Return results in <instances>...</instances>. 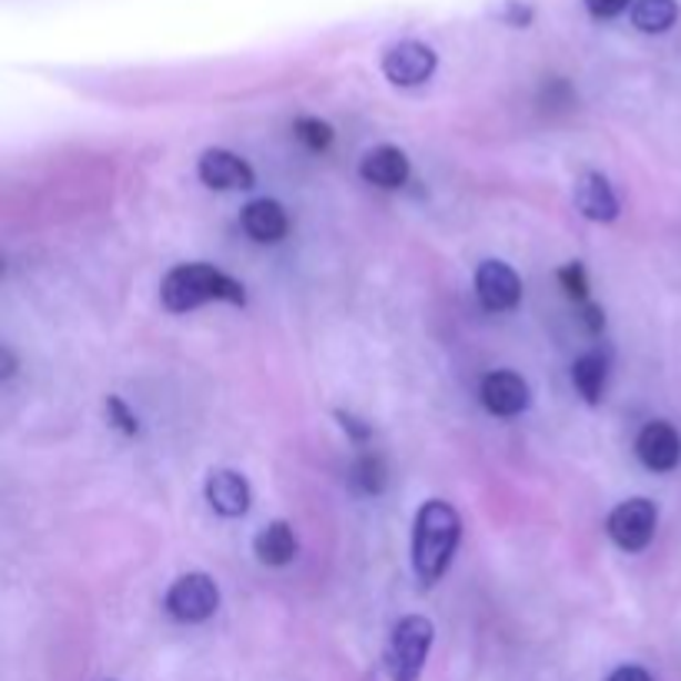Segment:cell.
<instances>
[{
  "instance_id": "obj_1",
  "label": "cell",
  "mask_w": 681,
  "mask_h": 681,
  "mask_svg": "<svg viewBox=\"0 0 681 681\" xmlns=\"http://www.w3.org/2000/svg\"><path fill=\"white\" fill-rule=\"evenodd\" d=\"M463 539V519L459 512L443 502V499H429L413 522V569L419 576L423 586H436L446 569L456 559Z\"/></svg>"
},
{
  "instance_id": "obj_17",
  "label": "cell",
  "mask_w": 681,
  "mask_h": 681,
  "mask_svg": "<svg viewBox=\"0 0 681 681\" xmlns=\"http://www.w3.org/2000/svg\"><path fill=\"white\" fill-rule=\"evenodd\" d=\"M679 20V0H636L632 23L642 33H665Z\"/></svg>"
},
{
  "instance_id": "obj_24",
  "label": "cell",
  "mask_w": 681,
  "mask_h": 681,
  "mask_svg": "<svg viewBox=\"0 0 681 681\" xmlns=\"http://www.w3.org/2000/svg\"><path fill=\"white\" fill-rule=\"evenodd\" d=\"M582 323H586L589 333H602V329H606L602 306H596V303H582Z\"/></svg>"
},
{
  "instance_id": "obj_9",
  "label": "cell",
  "mask_w": 681,
  "mask_h": 681,
  "mask_svg": "<svg viewBox=\"0 0 681 681\" xmlns=\"http://www.w3.org/2000/svg\"><path fill=\"white\" fill-rule=\"evenodd\" d=\"M636 456H639V463L649 469V472H672V469H679L681 463V436L679 429L672 426V423H665V419H655V423H649L642 433H639V439H636Z\"/></svg>"
},
{
  "instance_id": "obj_22",
  "label": "cell",
  "mask_w": 681,
  "mask_h": 681,
  "mask_svg": "<svg viewBox=\"0 0 681 681\" xmlns=\"http://www.w3.org/2000/svg\"><path fill=\"white\" fill-rule=\"evenodd\" d=\"M629 3H632V0H586L589 13L599 17V20H612V17H619Z\"/></svg>"
},
{
  "instance_id": "obj_7",
  "label": "cell",
  "mask_w": 681,
  "mask_h": 681,
  "mask_svg": "<svg viewBox=\"0 0 681 681\" xmlns=\"http://www.w3.org/2000/svg\"><path fill=\"white\" fill-rule=\"evenodd\" d=\"M476 296L489 313H512L522 303V279L519 273L502 263V260H486L479 263L476 276H472Z\"/></svg>"
},
{
  "instance_id": "obj_20",
  "label": "cell",
  "mask_w": 681,
  "mask_h": 681,
  "mask_svg": "<svg viewBox=\"0 0 681 681\" xmlns=\"http://www.w3.org/2000/svg\"><path fill=\"white\" fill-rule=\"evenodd\" d=\"M356 486L363 489V492H383V486H386V469H383V463L376 459V456H366L359 466H356Z\"/></svg>"
},
{
  "instance_id": "obj_25",
  "label": "cell",
  "mask_w": 681,
  "mask_h": 681,
  "mask_svg": "<svg viewBox=\"0 0 681 681\" xmlns=\"http://www.w3.org/2000/svg\"><path fill=\"white\" fill-rule=\"evenodd\" d=\"M606 681H655V679H652L642 665H622V669H616Z\"/></svg>"
},
{
  "instance_id": "obj_3",
  "label": "cell",
  "mask_w": 681,
  "mask_h": 681,
  "mask_svg": "<svg viewBox=\"0 0 681 681\" xmlns=\"http://www.w3.org/2000/svg\"><path fill=\"white\" fill-rule=\"evenodd\" d=\"M433 639H436V626L426 616H406L399 619V626L389 636V649H386V669L393 681H419L426 659L433 652Z\"/></svg>"
},
{
  "instance_id": "obj_12",
  "label": "cell",
  "mask_w": 681,
  "mask_h": 681,
  "mask_svg": "<svg viewBox=\"0 0 681 681\" xmlns=\"http://www.w3.org/2000/svg\"><path fill=\"white\" fill-rule=\"evenodd\" d=\"M409 173H413L409 156H406L399 146H389V143L373 146V150L363 156V163H359V176H363L366 183L379 186V190H399V186H406Z\"/></svg>"
},
{
  "instance_id": "obj_15",
  "label": "cell",
  "mask_w": 681,
  "mask_h": 681,
  "mask_svg": "<svg viewBox=\"0 0 681 681\" xmlns=\"http://www.w3.org/2000/svg\"><path fill=\"white\" fill-rule=\"evenodd\" d=\"M253 552H256V559H260L263 566L279 569V566H289V562L299 556V539H296V532H293L289 522L276 519V522H270L266 529L256 532Z\"/></svg>"
},
{
  "instance_id": "obj_16",
  "label": "cell",
  "mask_w": 681,
  "mask_h": 681,
  "mask_svg": "<svg viewBox=\"0 0 681 681\" xmlns=\"http://www.w3.org/2000/svg\"><path fill=\"white\" fill-rule=\"evenodd\" d=\"M572 383H576L579 396L589 406H599L602 393H606V383H609V353L606 349H592V353L579 356L576 366H572Z\"/></svg>"
},
{
  "instance_id": "obj_19",
  "label": "cell",
  "mask_w": 681,
  "mask_h": 681,
  "mask_svg": "<svg viewBox=\"0 0 681 681\" xmlns=\"http://www.w3.org/2000/svg\"><path fill=\"white\" fill-rule=\"evenodd\" d=\"M559 283L562 289L576 299V303H589V273H586V263L572 260L559 270Z\"/></svg>"
},
{
  "instance_id": "obj_8",
  "label": "cell",
  "mask_w": 681,
  "mask_h": 681,
  "mask_svg": "<svg viewBox=\"0 0 681 681\" xmlns=\"http://www.w3.org/2000/svg\"><path fill=\"white\" fill-rule=\"evenodd\" d=\"M479 399L482 406L499 416V419H512V416H522L532 403V393H529V383L512 373V369H496L482 379L479 386Z\"/></svg>"
},
{
  "instance_id": "obj_4",
  "label": "cell",
  "mask_w": 681,
  "mask_h": 681,
  "mask_svg": "<svg viewBox=\"0 0 681 681\" xmlns=\"http://www.w3.org/2000/svg\"><path fill=\"white\" fill-rule=\"evenodd\" d=\"M216 609H220V586L206 572H186L166 592V612L176 622L196 626L213 619Z\"/></svg>"
},
{
  "instance_id": "obj_10",
  "label": "cell",
  "mask_w": 681,
  "mask_h": 681,
  "mask_svg": "<svg viewBox=\"0 0 681 681\" xmlns=\"http://www.w3.org/2000/svg\"><path fill=\"white\" fill-rule=\"evenodd\" d=\"M196 173L210 190H250L256 183L253 166L243 156H236L230 150H220V146L200 153Z\"/></svg>"
},
{
  "instance_id": "obj_6",
  "label": "cell",
  "mask_w": 681,
  "mask_h": 681,
  "mask_svg": "<svg viewBox=\"0 0 681 681\" xmlns=\"http://www.w3.org/2000/svg\"><path fill=\"white\" fill-rule=\"evenodd\" d=\"M436 50L423 40H399L383 53V73L393 87H419L436 73Z\"/></svg>"
},
{
  "instance_id": "obj_5",
  "label": "cell",
  "mask_w": 681,
  "mask_h": 681,
  "mask_svg": "<svg viewBox=\"0 0 681 681\" xmlns=\"http://www.w3.org/2000/svg\"><path fill=\"white\" fill-rule=\"evenodd\" d=\"M655 526H659V509L652 499H626L622 506L612 509L606 522L612 542L626 552L649 549V542L655 539Z\"/></svg>"
},
{
  "instance_id": "obj_13",
  "label": "cell",
  "mask_w": 681,
  "mask_h": 681,
  "mask_svg": "<svg viewBox=\"0 0 681 681\" xmlns=\"http://www.w3.org/2000/svg\"><path fill=\"white\" fill-rule=\"evenodd\" d=\"M576 206L586 220H596V223H612L619 216V196L612 190V183L596 173V170H586L576 183Z\"/></svg>"
},
{
  "instance_id": "obj_26",
  "label": "cell",
  "mask_w": 681,
  "mask_h": 681,
  "mask_svg": "<svg viewBox=\"0 0 681 681\" xmlns=\"http://www.w3.org/2000/svg\"><path fill=\"white\" fill-rule=\"evenodd\" d=\"M339 419H343V429H349L356 439H366V436H369V426H356L359 419H353V416H346V413H339Z\"/></svg>"
},
{
  "instance_id": "obj_21",
  "label": "cell",
  "mask_w": 681,
  "mask_h": 681,
  "mask_svg": "<svg viewBox=\"0 0 681 681\" xmlns=\"http://www.w3.org/2000/svg\"><path fill=\"white\" fill-rule=\"evenodd\" d=\"M106 413L113 416V423H116L126 436H136V429H140V426H136V416L120 403V396H106Z\"/></svg>"
},
{
  "instance_id": "obj_18",
  "label": "cell",
  "mask_w": 681,
  "mask_h": 681,
  "mask_svg": "<svg viewBox=\"0 0 681 681\" xmlns=\"http://www.w3.org/2000/svg\"><path fill=\"white\" fill-rule=\"evenodd\" d=\"M293 133H296V140H299L306 150H313V153H326V150L333 146V126H329L326 120H319V116H299V120L293 123Z\"/></svg>"
},
{
  "instance_id": "obj_11",
  "label": "cell",
  "mask_w": 681,
  "mask_h": 681,
  "mask_svg": "<svg viewBox=\"0 0 681 681\" xmlns=\"http://www.w3.org/2000/svg\"><path fill=\"white\" fill-rule=\"evenodd\" d=\"M203 492H206L210 509H213L216 516H223V519H240V516H246V512H250V502H253L250 482H246L240 472H233V469H213V472L206 476Z\"/></svg>"
},
{
  "instance_id": "obj_14",
  "label": "cell",
  "mask_w": 681,
  "mask_h": 681,
  "mask_svg": "<svg viewBox=\"0 0 681 681\" xmlns=\"http://www.w3.org/2000/svg\"><path fill=\"white\" fill-rule=\"evenodd\" d=\"M240 223H243L246 236L256 240V243H279L289 233V216H286L283 203L266 200V196L246 203L243 213H240Z\"/></svg>"
},
{
  "instance_id": "obj_23",
  "label": "cell",
  "mask_w": 681,
  "mask_h": 681,
  "mask_svg": "<svg viewBox=\"0 0 681 681\" xmlns=\"http://www.w3.org/2000/svg\"><path fill=\"white\" fill-rule=\"evenodd\" d=\"M532 17H536V10H532L529 3L509 0V3L502 7V20H509V23H516V27H526V23H532Z\"/></svg>"
},
{
  "instance_id": "obj_2",
  "label": "cell",
  "mask_w": 681,
  "mask_h": 681,
  "mask_svg": "<svg viewBox=\"0 0 681 681\" xmlns=\"http://www.w3.org/2000/svg\"><path fill=\"white\" fill-rule=\"evenodd\" d=\"M160 303L170 313H193L203 303H246V289L240 279L226 276L210 263H180L160 283Z\"/></svg>"
}]
</instances>
